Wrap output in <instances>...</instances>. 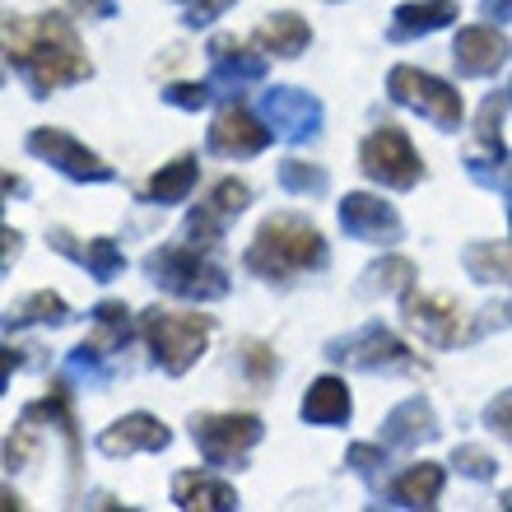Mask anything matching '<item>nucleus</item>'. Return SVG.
Masks as SVG:
<instances>
[{"mask_svg":"<svg viewBox=\"0 0 512 512\" xmlns=\"http://www.w3.org/2000/svg\"><path fill=\"white\" fill-rule=\"evenodd\" d=\"M368 284L382 289V294H410L415 289V266L405 256H387V261H378V266L368 270Z\"/></svg>","mask_w":512,"mask_h":512,"instance_id":"nucleus-28","label":"nucleus"},{"mask_svg":"<svg viewBox=\"0 0 512 512\" xmlns=\"http://www.w3.org/2000/svg\"><path fill=\"white\" fill-rule=\"evenodd\" d=\"M163 98L187 112H201L205 103H210V89H205V84H173V89H163Z\"/></svg>","mask_w":512,"mask_h":512,"instance_id":"nucleus-35","label":"nucleus"},{"mask_svg":"<svg viewBox=\"0 0 512 512\" xmlns=\"http://www.w3.org/2000/svg\"><path fill=\"white\" fill-rule=\"evenodd\" d=\"M126 336H131V308H126V303H103V308H98V326L80 345V359L117 350V345H126Z\"/></svg>","mask_w":512,"mask_h":512,"instance_id":"nucleus-19","label":"nucleus"},{"mask_svg":"<svg viewBox=\"0 0 512 512\" xmlns=\"http://www.w3.org/2000/svg\"><path fill=\"white\" fill-rule=\"evenodd\" d=\"M247 201H252V187H247V182H238V177H224V182H215V191H210V210H215V215H243L247 210Z\"/></svg>","mask_w":512,"mask_h":512,"instance_id":"nucleus-30","label":"nucleus"},{"mask_svg":"<svg viewBox=\"0 0 512 512\" xmlns=\"http://www.w3.org/2000/svg\"><path fill=\"white\" fill-rule=\"evenodd\" d=\"M284 187L289 191H317V187H326V173L322 168H312V163H303V159H294V163H284Z\"/></svg>","mask_w":512,"mask_h":512,"instance_id":"nucleus-34","label":"nucleus"},{"mask_svg":"<svg viewBox=\"0 0 512 512\" xmlns=\"http://www.w3.org/2000/svg\"><path fill=\"white\" fill-rule=\"evenodd\" d=\"M14 326H28V322H66V298L52 294V289H38V294H28L19 308L10 312Z\"/></svg>","mask_w":512,"mask_h":512,"instance_id":"nucleus-27","label":"nucleus"},{"mask_svg":"<svg viewBox=\"0 0 512 512\" xmlns=\"http://www.w3.org/2000/svg\"><path fill=\"white\" fill-rule=\"evenodd\" d=\"M452 461H457V471L471 475V480H489V475H494V457H489L485 447H457Z\"/></svg>","mask_w":512,"mask_h":512,"instance_id":"nucleus-33","label":"nucleus"},{"mask_svg":"<svg viewBox=\"0 0 512 512\" xmlns=\"http://www.w3.org/2000/svg\"><path fill=\"white\" fill-rule=\"evenodd\" d=\"M187 5V19L191 24H205V19H215V14H224L233 5V0H182Z\"/></svg>","mask_w":512,"mask_h":512,"instance_id":"nucleus-37","label":"nucleus"},{"mask_svg":"<svg viewBox=\"0 0 512 512\" xmlns=\"http://www.w3.org/2000/svg\"><path fill=\"white\" fill-rule=\"evenodd\" d=\"M173 499L187 512H229L238 508V489L224 485V480H210L201 471H182L173 480Z\"/></svg>","mask_w":512,"mask_h":512,"instance_id":"nucleus-15","label":"nucleus"},{"mask_svg":"<svg viewBox=\"0 0 512 512\" xmlns=\"http://www.w3.org/2000/svg\"><path fill=\"white\" fill-rule=\"evenodd\" d=\"M340 224L350 233H359V238H368V243H387V238H396V229H401L396 210H391L387 201H378V196H368V191H350V196L340 201Z\"/></svg>","mask_w":512,"mask_h":512,"instance_id":"nucleus-13","label":"nucleus"},{"mask_svg":"<svg viewBox=\"0 0 512 512\" xmlns=\"http://www.w3.org/2000/svg\"><path fill=\"white\" fill-rule=\"evenodd\" d=\"M489 429H494V433H503V438H508V443H512V391H503L499 401L489 405Z\"/></svg>","mask_w":512,"mask_h":512,"instance_id":"nucleus-36","label":"nucleus"},{"mask_svg":"<svg viewBox=\"0 0 512 512\" xmlns=\"http://www.w3.org/2000/svg\"><path fill=\"white\" fill-rule=\"evenodd\" d=\"M24 508V503H19V494H14V489H5V512H19Z\"/></svg>","mask_w":512,"mask_h":512,"instance_id":"nucleus-43","label":"nucleus"},{"mask_svg":"<svg viewBox=\"0 0 512 512\" xmlns=\"http://www.w3.org/2000/svg\"><path fill=\"white\" fill-rule=\"evenodd\" d=\"M5 61L28 70L33 94H52L61 84L94 75V66H89V56H84L66 14H38V19L5 14Z\"/></svg>","mask_w":512,"mask_h":512,"instance_id":"nucleus-1","label":"nucleus"},{"mask_svg":"<svg viewBox=\"0 0 512 512\" xmlns=\"http://www.w3.org/2000/svg\"><path fill=\"white\" fill-rule=\"evenodd\" d=\"M266 108H270V117H275V126H280L284 135H303L312 122H317V103H312L308 94H294V89H275V94H266Z\"/></svg>","mask_w":512,"mask_h":512,"instance_id":"nucleus-22","label":"nucleus"},{"mask_svg":"<svg viewBox=\"0 0 512 512\" xmlns=\"http://www.w3.org/2000/svg\"><path fill=\"white\" fill-rule=\"evenodd\" d=\"M149 270H154V280H159L163 289H173V294H182V298H224L229 294V275L196 243L154 252L149 256Z\"/></svg>","mask_w":512,"mask_h":512,"instance_id":"nucleus-4","label":"nucleus"},{"mask_svg":"<svg viewBox=\"0 0 512 512\" xmlns=\"http://www.w3.org/2000/svg\"><path fill=\"white\" fill-rule=\"evenodd\" d=\"M350 461L368 471V466H378V461H382V452H378V447H350Z\"/></svg>","mask_w":512,"mask_h":512,"instance_id":"nucleus-38","label":"nucleus"},{"mask_svg":"<svg viewBox=\"0 0 512 512\" xmlns=\"http://www.w3.org/2000/svg\"><path fill=\"white\" fill-rule=\"evenodd\" d=\"M312 42V28L298 19V14H270L266 24L256 28V47L261 52H270V56H298L303 47Z\"/></svg>","mask_w":512,"mask_h":512,"instance_id":"nucleus-17","label":"nucleus"},{"mask_svg":"<svg viewBox=\"0 0 512 512\" xmlns=\"http://www.w3.org/2000/svg\"><path fill=\"white\" fill-rule=\"evenodd\" d=\"M173 443V433H168V424H159L154 415H126L117 419V424H108L103 429V438H98V447L108 452V457H131V452H163V447Z\"/></svg>","mask_w":512,"mask_h":512,"instance_id":"nucleus-12","label":"nucleus"},{"mask_svg":"<svg viewBox=\"0 0 512 512\" xmlns=\"http://www.w3.org/2000/svg\"><path fill=\"white\" fill-rule=\"evenodd\" d=\"M391 494H396L405 508H433V503H438V494H443V466H433V461L410 466V471L396 480V489H391Z\"/></svg>","mask_w":512,"mask_h":512,"instance_id":"nucleus-21","label":"nucleus"},{"mask_svg":"<svg viewBox=\"0 0 512 512\" xmlns=\"http://www.w3.org/2000/svg\"><path fill=\"white\" fill-rule=\"evenodd\" d=\"M359 163H364V173L382 187H415L419 177H424V159L415 154L410 145V135L401 126H378V131L368 135L364 145H359Z\"/></svg>","mask_w":512,"mask_h":512,"instance_id":"nucleus-5","label":"nucleus"},{"mask_svg":"<svg viewBox=\"0 0 512 512\" xmlns=\"http://www.w3.org/2000/svg\"><path fill=\"white\" fill-rule=\"evenodd\" d=\"M340 359H350L354 368H415V354L387 326H368L359 340H350V350H340Z\"/></svg>","mask_w":512,"mask_h":512,"instance_id":"nucleus-14","label":"nucleus"},{"mask_svg":"<svg viewBox=\"0 0 512 512\" xmlns=\"http://www.w3.org/2000/svg\"><path fill=\"white\" fill-rule=\"evenodd\" d=\"M322 261H326V238L303 215H270L256 229L252 247H247V270L261 275V280H289V275L322 266Z\"/></svg>","mask_w":512,"mask_h":512,"instance_id":"nucleus-2","label":"nucleus"},{"mask_svg":"<svg viewBox=\"0 0 512 512\" xmlns=\"http://www.w3.org/2000/svg\"><path fill=\"white\" fill-rule=\"evenodd\" d=\"M452 56H457L461 75H494V70H499L503 61L512 56V47H508V38H503L499 28L471 24V28H461V33H457Z\"/></svg>","mask_w":512,"mask_h":512,"instance_id":"nucleus-11","label":"nucleus"},{"mask_svg":"<svg viewBox=\"0 0 512 512\" xmlns=\"http://www.w3.org/2000/svg\"><path fill=\"white\" fill-rule=\"evenodd\" d=\"M70 10H98V14H112V0H70Z\"/></svg>","mask_w":512,"mask_h":512,"instance_id":"nucleus-39","label":"nucleus"},{"mask_svg":"<svg viewBox=\"0 0 512 512\" xmlns=\"http://www.w3.org/2000/svg\"><path fill=\"white\" fill-rule=\"evenodd\" d=\"M485 10L494 14V19H512V0H485Z\"/></svg>","mask_w":512,"mask_h":512,"instance_id":"nucleus-41","label":"nucleus"},{"mask_svg":"<svg viewBox=\"0 0 512 512\" xmlns=\"http://www.w3.org/2000/svg\"><path fill=\"white\" fill-rule=\"evenodd\" d=\"M33 457H38V429H33V415H24L14 424L10 438H5V461L10 466H28Z\"/></svg>","mask_w":512,"mask_h":512,"instance_id":"nucleus-31","label":"nucleus"},{"mask_svg":"<svg viewBox=\"0 0 512 512\" xmlns=\"http://www.w3.org/2000/svg\"><path fill=\"white\" fill-rule=\"evenodd\" d=\"M503 508H512V494H503Z\"/></svg>","mask_w":512,"mask_h":512,"instance_id":"nucleus-44","label":"nucleus"},{"mask_svg":"<svg viewBox=\"0 0 512 512\" xmlns=\"http://www.w3.org/2000/svg\"><path fill=\"white\" fill-rule=\"evenodd\" d=\"M457 19V5L452 0H410L396 10V38H410V33H433V28H447Z\"/></svg>","mask_w":512,"mask_h":512,"instance_id":"nucleus-20","label":"nucleus"},{"mask_svg":"<svg viewBox=\"0 0 512 512\" xmlns=\"http://www.w3.org/2000/svg\"><path fill=\"white\" fill-rule=\"evenodd\" d=\"M191 438L205 452V461L229 466L243 452H252L261 443V419L256 415H196L191 419Z\"/></svg>","mask_w":512,"mask_h":512,"instance_id":"nucleus-8","label":"nucleus"},{"mask_svg":"<svg viewBox=\"0 0 512 512\" xmlns=\"http://www.w3.org/2000/svg\"><path fill=\"white\" fill-rule=\"evenodd\" d=\"M0 238H5V266H10V261L19 256V247H24V243H19V233H14V229H5Z\"/></svg>","mask_w":512,"mask_h":512,"instance_id":"nucleus-40","label":"nucleus"},{"mask_svg":"<svg viewBox=\"0 0 512 512\" xmlns=\"http://www.w3.org/2000/svg\"><path fill=\"white\" fill-rule=\"evenodd\" d=\"M303 415L308 424H340V419H350V387L340 378H317L303 396Z\"/></svg>","mask_w":512,"mask_h":512,"instance_id":"nucleus-18","label":"nucleus"},{"mask_svg":"<svg viewBox=\"0 0 512 512\" xmlns=\"http://www.w3.org/2000/svg\"><path fill=\"white\" fill-rule=\"evenodd\" d=\"M405 322H410V331L429 340L433 350H452L461 340H471L475 331L471 312L452 294H415V289L405 294Z\"/></svg>","mask_w":512,"mask_h":512,"instance_id":"nucleus-6","label":"nucleus"},{"mask_svg":"<svg viewBox=\"0 0 512 512\" xmlns=\"http://www.w3.org/2000/svg\"><path fill=\"white\" fill-rule=\"evenodd\" d=\"M28 149L42 154V159H52L61 173L80 177V182H108L112 177V163H103L94 149H84L75 135L56 131V126H38V131L28 135Z\"/></svg>","mask_w":512,"mask_h":512,"instance_id":"nucleus-9","label":"nucleus"},{"mask_svg":"<svg viewBox=\"0 0 512 512\" xmlns=\"http://www.w3.org/2000/svg\"><path fill=\"white\" fill-rule=\"evenodd\" d=\"M140 331H145L149 350H154V364L163 373H187L196 359L210 345V331L215 322L205 312H173V308H149L140 317Z\"/></svg>","mask_w":512,"mask_h":512,"instance_id":"nucleus-3","label":"nucleus"},{"mask_svg":"<svg viewBox=\"0 0 512 512\" xmlns=\"http://www.w3.org/2000/svg\"><path fill=\"white\" fill-rule=\"evenodd\" d=\"M191 187H196V159H191V154H182V159L163 163L159 173L149 177V187H145V191L154 196V201L173 205V201H187Z\"/></svg>","mask_w":512,"mask_h":512,"instance_id":"nucleus-23","label":"nucleus"},{"mask_svg":"<svg viewBox=\"0 0 512 512\" xmlns=\"http://www.w3.org/2000/svg\"><path fill=\"white\" fill-rule=\"evenodd\" d=\"M270 145V126H261L243 103H229L219 108L215 126H210V149L215 154H229V159H247V154H261Z\"/></svg>","mask_w":512,"mask_h":512,"instance_id":"nucleus-10","label":"nucleus"},{"mask_svg":"<svg viewBox=\"0 0 512 512\" xmlns=\"http://www.w3.org/2000/svg\"><path fill=\"white\" fill-rule=\"evenodd\" d=\"M461 261H466V270H471L475 280L512 284V243H471Z\"/></svg>","mask_w":512,"mask_h":512,"instance_id":"nucleus-24","label":"nucleus"},{"mask_svg":"<svg viewBox=\"0 0 512 512\" xmlns=\"http://www.w3.org/2000/svg\"><path fill=\"white\" fill-rule=\"evenodd\" d=\"M19 364H24V354L14 350V345H5V378H10V373H14Z\"/></svg>","mask_w":512,"mask_h":512,"instance_id":"nucleus-42","label":"nucleus"},{"mask_svg":"<svg viewBox=\"0 0 512 512\" xmlns=\"http://www.w3.org/2000/svg\"><path fill=\"white\" fill-rule=\"evenodd\" d=\"M243 368H247V382H252V387H266V382L275 378V350L261 345V340H247L243 345Z\"/></svg>","mask_w":512,"mask_h":512,"instance_id":"nucleus-32","label":"nucleus"},{"mask_svg":"<svg viewBox=\"0 0 512 512\" xmlns=\"http://www.w3.org/2000/svg\"><path fill=\"white\" fill-rule=\"evenodd\" d=\"M210 56H215L219 66L243 70V75H261V70H266V61H261V56H247V47L238 38H229V33H219V38L210 42Z\"/></svg>","mask_w":512,"mask_h":512,"instance_id":"nucleus-29","label":"nucleus"},{"mask_svg":"<svg viewBox=\"0 0 512 512\" xmlns=\"http://www.w3.org/2000/svg\"><path fill=\"white\" fill-rule=\"evenodd\" d=\"M508 108H512V89H503V94L485 98V108H480V117H475L480 145L494 149V154H503V117H508Z\"/></svg>","mask_w":512,"mask_h":512,"instance_id":"nucleus-26","label":"nucleus"},{"mask_svg":"<svg viewBox=\"0 0 512 512\" xmlns=\"http://www.w3.org/2000/svg\"><path fill=\"white\" fill-rule=\"evenodd\" d=\"M503 312H512V303H508V308H503Z\"/></svg>","mask_w":512,"mask_h":512,"instance_id":"nucleus-45","label":"nucleus"},{"mask_svg":"<svg viewBox=\"0 0 512 512\" xmlns=\"http://www.w3.org/2000/svg\"><path fill=\"white\" fill-rule=\"evenodd\" d=\"M387 84H391V98H396V103L424 112V117H433L438 126H461V117H466L461 94L452 84L438 80V75H424V70H415V66H396Z\"/></svg>","mask_w":512,"mask_h":512,"instance_id":"nucleus-7","label":"nucleus"},{"mask_svg":"<svg viewBox=\"0 0 512 512\" xmlns=\"http://www.w3.org/2000/svg\"><path fill=\"white\" fill-rule=\"evenodd\" d=\"M52 247H56V252H66V256H75L80 266H89V275H94V280H112V275L126 266V256L117 252V243H112V238H89V243L80 247V243H70L66 229H56L52 233Z\"/></svg>","mask_w":512,"mask_h":512,"instance_id":"nucleus-16","label":"nucleus"},{"mask_svg":"<svg viewBox=\"0 0 512 512\" xmlns=\"http://www.w3.org/2000/svg\"><path fill=\"white\" fill-rule=\"evenodd\" d=\"M433 429H438V424H433V410L424 401H405L401 410H391V419H387L391 443H415V438H429Z\"/></svg>","mask_w":512,"mask_h":512,"instance_id":"nucleus-25","label":"nucleus"}]
</instances>
